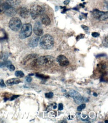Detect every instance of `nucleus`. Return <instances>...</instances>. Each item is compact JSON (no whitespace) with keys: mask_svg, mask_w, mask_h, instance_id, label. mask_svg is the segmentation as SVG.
<instances>
[{"mask_svg":"<svg viewBox=\"0 0 108 123\" xmlns=\"http://www.w3.org/2000/svg\"><path fill=\"white\" fill-rule=\"evenodd\" d=\"M84 36H85V35H83V34H81V35L78 36L76 37V40L78 41V40H79L80 39L83 38L84 37Z\"/></svg>","mask_w":108,"mask_h":123,"instance_id":"b1692460","label":"nucleus"},{"mask_svg":"<svg viewBox=\"0 0 108 123\" xmlns=\"http://www.w3.org/2000/svg\"><path fill=\"white\" fill-rule=\"evenodd\" d=\"M54 62L55 59L53 57L50 55H46L36 59L33 61L31 64L34 66L48 68L52 66Z\"/></svg>","mask_w":108,"mask_h":123,"instance_id":"f257e3e1","label":"nucleus"},{"mask_svg":"<svg viewBox=\"0 0 108 123\" xmlns=\"http://www.w3.org/2000/svg\"><path fill=\"white\" fill-rule=\"evenodd\" d=\"M38 55L36 54H30V55H28V56H26L23 60V63L24 64H25V63H26L28 62V61L31 60V59H36L38 57Z\"/></svg>","mask_w":108,"mask_h":123,"instance_id":"2eb2a0df","label":"nucleus"},{"mask_svg":"<svg viewBox=\"0 0 108 123\" xmlns=\"http://www.w3.org/2000/svg\"><path fill=\"white\" fill-rule=\"evenodd\" d=\"M6 3L11 6H16L19 5L21 1L20 0H6Z\"/></svg>","mask_w":108,"mask_h":123,"instance_id":"dca6fc26","label":"nucleus"},{"mask_svg":"<svg viewBox=\"0 0 108 123\" xmlns=\"http://www.w3.org/2000/svg\"><path fill=\"white\" fill-rule=\"evenodd\" d=\"M2 1V0H0V1Z\"/></svg>","mask_w":108,"mask_h":123,"instance_id":"58836bf2","label":"nucleus"},{"mask_svg":"<svg viewBox=\"0 0 108 123\" xmlns=\"http://www.w3.org/2000/svg\"><path fill=\"white\" fill-rule=\"evenodd\" d=\"M34 75L33 74H30V75H29V76H30V75Z\"/></svg>","mask_w":108,"mask_h":123,"instance_id":"c9c22d12","label":"nucleus"},{"mask_svg":"<svg viewBox=\"0 0 108 123\" xmlns=\"http://www.w3.org/2000/svg\"><path fill=\"white\" fill-rule=\"evenodd\" d=\"M63 109V105L62 104L60 103L58 104V110L59 111H61Z\"/></svg>","mask_w":108,"mask_h":123,"instance_id":"a878e982","label":"nucleus"},{"mask_svg":"<svg viewBox=\"0 0 108 123\" xmlns=\"http://www.w3.org/2000/svg\"><path fill=\"white\" fill-rule=\"evenodd\" d=\"M22 23L21 19L17 17L12 18L9 22L10 28L13 31H18L22 28Z\"/></svg>","mask_w":108,"mask_h":123,"instance_id":"20e7f679","label":"nucleus"},{"mask_svg":"<svg viewBox=\"0 0 108 123\" xmlns=\"http://www.w3.org/2000/svg\"><path fill=\"white\" fill-rule=\"evenodd\" d=\"M93 15L94 18L99 20H106L108 19V12L100 11L97 9H95L93 12Z\"/></svg>","mask_w":108,"mask_h":123,"instance_id":"6e6552de","label":"nucleus"},{"mask_svg":"<svg viewBox=\"0 0 108 123\" xmlns=\"http://www.w3.org/2000/svg\"><path fill=\"white\" fill-rule=\"evenodd\" d=\"M21 80H20L18 78H12L6 81V83L8 85L11 86L14 84H18L20 82H21Z\"/></svg>","mask_w":108,"mask_h":123,"instance_id":"4468645a","label":"nucleus"},{"mask_svg":"<svg viewBox=\"0 0 108 123\" xmlns=\"http://www.w3.org/2000/svg\"><path fill=\"white\" fill-rule=\"evenodd\" d=\"M21 31L19 33V37L21 39L28 38L31 35L32 26L30 24H24L21 28Z\"/></svg>","mask_w":108,"mask_h":123,"instance_id":"7ed1b4c3","label":"nucleus"},{"mask_svg":"<svg viewBox=\"0 0 108 123\" xmlns=\"http://www.w3.org/2000/svg\"><path fill=\"white\" fill-rule=\"evenodd\" d=\"M33 31L37 36H42L43 34V31L42 29V26L39 21L36 23L34 28H33Z\"/></svg>","mask_w":108,"mask_h":123,"instance_id":"9d476101","label":"nucleus"},{"mask_svg":"<svg viewBox=\"0 0 108 123\" xmlns=\"http://www.w3.org/2000/svg\"><path fill=\"white\" fill-rule=\"evenodd\" d=\"M18 96H19L18 95H13L12 97L11 98V100L12 101V100H14L15 99L17 98L18 97Z\"/></svg>","mask_w":108,"mask_h":123,"instance_id":"7c9ffc66","label":"nucleus"},{"mask_svg":"<svg viewBox=\"0 0 108 123\" xmlns=\"http://www.w3.org/2000/svg\"><path fill=\"white\" fill-rule=\"evenodd\" d=\"M0 86H1V87H2V88H3V87H6V84H5L3 80H2L1 81V82H0Z\"/></svg>","mask_w":108,"mask_h":123,"instance_id":"bb28decb","label":"nucleus"},{"mask_svg":"<svg viewBox=\"0 0 108 123\" xmlns=\"http://www.w3.org/2000/svg\"><path fill=\"white\" fill-rule=\"evenodd\" d=\"M12 63L11 61H4L3 62H0V68L4 67H7L8 65L11 64Z\"/></svg>","mask_w":108,"mask_h":123,"instance_id":"f3484780","label":"nucleus"},{"mask_svg":"<svg viewBox=\"0 0 108 123\" xmlns=\"http://www.w3.org/2000/svg\"><path fill=\"white\" fill-rule=\"evenodd\" d=\"M57 10H58V8L57 7V6H56V11H57Z\"/></svg>","mask_w":108,"mask_h":123,"instance_id":"f704fd0d","label":"nucleus"},{"mask_svg":"<svg viewBox=\"0 0 108 123\" xmlns=\"http://www.w3.org/2000/svg\"><path fill=\"white\" fill-rule=\"evenodd\" d=\"M57 61L60 66H67L69 64V61L65 56L60 55L57 58Z\"/></svg>","mask_w":108,"mask_h":123,"instance_id":"9b49d317","label":"nucleus"},{"mask_svg":"<svg viewBox=\"0 0 108 123\" xmlns=\"http://www.w3.org/2000/svg\"><path fill=\"white\" fill-rule=\"evenodd\" d=\"M106 55L105 54H98L97 56V57H101V56H104Z\"/></svg>","mask_w":108,"mask_h":123,"instance_id":"2f4dec72","label":"nucleus"},{"mask_svg":"<svg viewBox=\"0 0 108 123\" xmlns=\"http://www.w3.org/2000/svg\"><path fill=\"white\" fill-rule=\"evenodd\" d=\"M69 2H70L69 0H66V1H65L64 2V5H67V4H69Z\"/></svg>","mask_w":108,"mask_h":123,"instance_id":"473e14b6","label":"nucleus"},{"mask_svg":"<svg viewBox=\"0 0 108 123\" xmlns=\"http://www.w3.org/2000/svg\"><path fill=\"white\" fill-rule=\"evenodd\" d=\"M0 58H1L2 59H3V60L5 61L8 59V55L6 53H3V54H2V55H1V56L0 57Z\"/></svg>","mask_w":108,"mask_h":123,"instance_id":"4be33fe9","label":"nucleus"},{"mask_svg":"<svg viewBox=\"0 0 108 123\" xmlns=\"http://www.w3.org/2000/svg\"><path fill=\"white\" fill-rule=\"evenodd\" d=\"M15 75L18 77L22 78L24 76V74L22 71H17L15 72Z\"/></svg>","mask_w":108,"mask_h":123,"instance_id":"a211bd4d","label":"nucleus"},{"mask_svg":"<svg viewBox=\"0 0 108 123\" xmlns=\"http://www.w3.org/2000/svg\"><path fill=\"white\" fill-rule=\"evenodd\" d=\"M107 122H108V121H105V123H107Z\"/></svg>","mask_w":108,"mask_h":123,"instance_id":"e433bc0d","label":"nucleus"},{"mask_svg":"<svg viewBox=\"0 0 108 123\" xmlns=\"http://www.w3.org/2000/svg\"><path fill=\"white\" fill-rule=\"evenodd\" d=\"M3 11L9 17L14 16L17 13V10L14 6H11L6 2L3 3Z\"/></svg>","mask_w":108,"mask_h":123,"instance_id":"39448f33","label":"nucleus"},{"mask_svg":"<svg viewBox=\"0 0 108 123\" xmlns=\"http://www.w3.org/2000/svg\"><path fill=\"white\" fill-rule=\"evenodd\" d=\"M41 21L42 24L46 26H48L51 24V20L50 18L47 15L45 14L43 11L41 13Z\"/></svg>","mask_w":108,"mask_h":123,"instance_id":"f8f14e48","label":"nucleus"},{"mask_svg":"<svg viewBox=\"0 0 108 123\" xmlns=\"http://www.w3.org/2000/svg\"><path fill=\"white\" fill-rule=\"evenodd\" d=\"M19 16L24 18H28L30 16V10L26 7L22 6L19 8L17 11Z\"/></svg>","mask_w":108,"mask_h":123,"instance_id":"1a4fd4ad","label":"nucleus"},{"mask_svg":"<svg viewBox=\"0 0 108 123\" xmlns=\"http://www.w3.org/2000/svg\"><path fill=\"white\" fill-rule=\"evenodd\" d=\"M54 41L49 35H45L42 37L40 40V46L44 49H50L53 46Z\"/></svg>","mask_w":108,"mask_h":123,"instance_id":"f03ea898","label":"nucleus"},{"mask_svg":"<svg viewBox=\"0 0 108 123\" xmlns=\"http://www.w3.org/2000/svg\"><path fill=\"white\" fill-rule=\"evenodd\" d=\"M92 36L94 37H98L100 36V34L98 32H93L92 33Z\"/></svg>","mask_w":108,"mask_h":123,"instance_id":"393cba45","label":"nucleus"},{"mask_svg":"<svg viewBox=\"0 0 108 123\" xmlns=\"http://www.w3.org/2000/svg\"><path fill=\"white\" fill-rule=\"evenodd\" d=\"M36 76L37 77H38L40 79H46V78H48L49 77H46L43 75H42V74H36Z\"/></svg>","mask_w":108,"mask_h":123,"instance_id":"aec40b11","label":"nucleus"},{"mask_svg":"<svg viewBox=\"0 0 108 123\" xmlns=\"http://www.w3.org/2000/svg\"><path fill=\"white\" fill-rule=\"evenodd\" d=\"M82 1H84V0H82Z\"/></svg>","mask_w":108,"mask_h":123,"instance_id":"4c0bfd02","label":"nucleus"},{"mask_svg":"<svg viewBox=\"0 0 108 123\" xmlns=\"http://www.w3.org/2000/svg\"><path fill=\"white\" fill-rule=\"evenodd\" d=\"M42 9L39 5H33L30 10V15L33 19H36L42 12Z\"/></svg>","mask_w":108,"mask_h":123,"instance_id":"423d86ee","label":"nucleus"},{"mask_svg":"<svg viewBox=\"0 0 108 123\" xmlns=\"http://www.w3.org/2000/svg\"><path fill=\"white\" fill-rule=\"evenodd\" d=\"M45 97L48 98H52L53 96V93L52 92H49V93H45Z\"/></svg>","mask_w":108,"mask_h":123,"instance_id":"412c9836","label":"nucleus"},{"mask_svg":"<svg viewBox=\"0 0 108 123\" xmlns=\"http://www.w3.org/2000/svg\"><path fill=\"white\" fill-rule=\"evenodd\" d=\"M3 11V3L0 1V12Z\"/></svg>","mask_w":108,"mask_h":123,"instance_id":"c85d7f7f","label":"nucleus"},{"mask_svg":"<svg viewBox=\"0 0 108 123\" xmlns=\"http://www.w3.org/2000/svg\"><path fill=\"white\" fill-rule=\"evenodd\" d=\"M86 107V104H81L77 108V110L78 111H81L83 109H84Z\"/></svg>","mask_w":108,"mask_h":123,"instance_id":"6ab92c4d","label":"nucleus"},{"mask_svg":"<svg viewBox=\"0 0 108 123\" xmlns=\"http://www.w3.org/2000/svg\"><path fill=\"white\" fill-rule=\"evenodd\" d=\"M81 27H82V28L83 30H85V31H88V30H89L88 27L87 26H86V25H81Z\"/></svg>","mask_w":108,"mask_h":123,"instance_id":"cd10ccee","label":"nucleus"},{"mask_svg":"<svg viewBox=\"0 0 108 123\" xmlns=\"http://www.w3.org/2000/svg\"><path fill=\"white\" fill-rule=\"evenodd\" d=\"M7 67H8V69H9L10 71H14V70H15V66H13V65H12V64H10V65H8V66H7Z\"/></svg>","mask_w":108,"mask_h":123,"instance_id":"5701e85b","label":"nucleus"},{"mask_svg":"<svg viewBox=\"0 0 108 123\" xmlns=\"http://www.w3.org/2000/svg\"><path fill=\"white\" fill-rule=\"evenodd\" d=\"M39 40V37H33L29 42V46L32 48L36 47L38 45V43Z\"/></svg>","mask_w":108,"mask_h":123,"instance_id":"ddd939ff","label":"nucleus"},{"mask_svg":"<svg viewBox=\"0 0 108 123\" xmlns=\"http://www.w3.org/2000/svg\"><path fill=\"white\" fill-rule=\"evenodd\" d=\"M31 81H32V78L30 77L29 76L26 78V81L28 82H30Z\"/></svg>","mask_w":108,"mask_h":123,"instance_id":"c756f323","label":"nucleus"},{"mask_svg":"<svg viewBox=\"0 0 108 123\" xmlns=\"http://www.w3.org/2000/svg\"><path fill=\"white\" fill-rule=\"evenodd\" d=\"M68 94L70 96L73 98L74 101L77 104H81L84 101V99L78 92L71 90L69 91Z\"/></svg>","mask_w":108,"mask_h":123,"instance_id":"0eeeda50","label":"nucleus"},{"mask_svg":"<svg viewBox=\"0 0 108 123\" xmlns=\"http://www.w3.org/2000/svg\"><path fill=\"white\" fill-rule=\"evenodd\" d=\"M93 95H94V96H97V93H94V94H93Z\"/></svg>","mask_w":108,"mask_h":123,"instance_id":"72a5a7b5","label":"nucleus"}]
</instances>
